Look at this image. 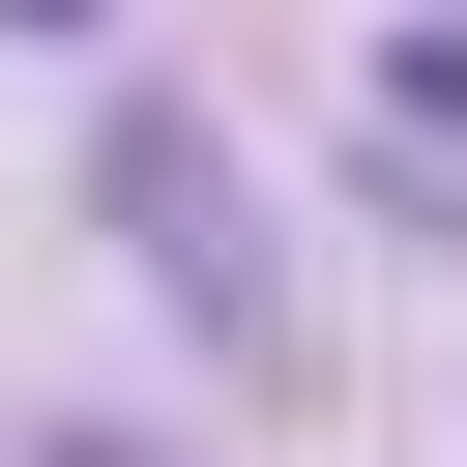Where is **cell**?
<instances>
[{
  "label": "cell",
  "mask_w": 467,
  "mask_h": 467,
  "mask_svg": "<svg viewBox=\"0 0 467 467\" xmlns=\"http://www.w3.org/2000/svg\"><path fill=\"white\" fill-rule=\"evenodd\" d=\"M379 117H409V146H467V29H409V58H379Z\"/></svg>",
  "instance_id": "2"
},
{
  "label": "cell",
  "mask_w": 467,
  "mask_h": 467,
  "mask_svg": "<svg viewBox=\"0 0 467 467\" xmlns=\"http://www.w3.org/2000/svg\"><path fill=\"white\" fill-rule=\"evenodd\" d=\"M0 29H117V0H0Z\"/></svg>",
  "instance_id": "3"
},
{
  "label": "cell",
  "mask_w": 467,
  "mask_h": 467,
  "mask_svg": "<svg viewBox=\"0 0 467 467\" xmlns=\"http://www.w3.org/2000/svg\"><path fill=\"white\" fill-rule=\"evenodd\" d=\"M117 234H146V292H175V321H234V350L292 321V292H263V204H234V146H204V117H117Z\"/></svg>",
  "instance_id": "1"
},
{
  "label": "cell",
  "mask_w": 467,
  "mask_h": 467,
  "mask_svg": "<svg viewBox=\"0 0 467 467\" xmlns=\"http://www.w3.org/2000/svg\"><path fill=\"white\" fill-rule=\"evenodd\" d=\"M58 467H146V438H58Z\"/></svg>",
  "instance_id": "4"
}]
</instances>
